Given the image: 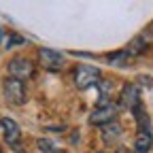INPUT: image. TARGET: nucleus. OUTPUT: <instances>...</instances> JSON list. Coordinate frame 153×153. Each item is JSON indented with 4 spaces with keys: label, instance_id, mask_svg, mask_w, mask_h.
<instances>
[{
    "label": "nucleus",
    "instance_id": "3",
    "mask_svg": "<svg viewBox=\"0 0 153 153\" xmlns=\"http://www.w3.org/2000/svg\"><path fill=\"white\" fill-rule=\"evenodd\" d=\"M7 68H9V74L13 79H17V81L32 79V74H34V64H32V60H28V57H13Z\"/></svg>",
    "mask_w": 153,
    "mask_h": 153
},
{
    "label": "nucleus",
    "instance_id": "6",
    "mask_svg": "<svg viewBox=\"0 0 153 153\" xmlns=\"http://www.w3.org/2000/svg\"><path fill=\"white\" fill-rule=\"evenodd\" d=\"M0 128H2V134H4V140H7V145H17L19 143V138H22V132H19V126L13 121V119H9V117H2L0 119Z\"/></svg>",
    "mask_w": 153,
    "mask_h": 153
},
{
    "label": "nucleus",
    "instance_id": "15",
    "mask_svg": "<svg viewBox=\"0 0 153 153\" xmlns=\"http://www.w3.org/2000/svg\"><path fill=\"white\" fill-rule=\"evenodd\" d=\"M17 145H19V143H17ZM17 145H13V149H15V153H26V151H24V149H19V147H17Z\"/></svg>",
    "mask_w": 153,
    "mask_h": 153
},
{
    "label": "nucleus",
    "instance_id": "12",
    "mask_svg": "<svg viewBox=\"0 0 153 153\" xmlns=\"http://www.w3.org/2000/svg\"><path fill=\"white\" fill-rule=\"evenodd\" d=\"M128 51H117V53H111L108 55V62L111 64H126V60H128Z\"/></svg>",
    "mask_w": 153,
    "mask_h": 153
},
{
    "label": "nucleus",
    "instance_id": "14",
    "mask_svg": "<svg viewBox=\"0 0 153 153\" xmlns=\"http://www.w3.org/2000/svg\"><path fill=\"white\" fill-rule=\"evenodd\" d=\"M9 41H11V43H9L7 47H13V45H22V43H24V38H22V36H17V34H13Z\"/></svg>",
    "mask_w": 153,
    "mask_h": 153
},
{
    "label": "nucleus",
    "instance_id": "11",
    "mask_svg": "<svg viewBox=\"0 0 153 153\" xmlns=\"http://www.w3.org/2000/svg\"><path fill=\"white\" fill-rule=\"evenodd\" d=\"M102 136H104L106 143H113L115 138H119V136H121V128H119L117 123H108V126L102 128Z\"/></svg>",
    "mask_w": 153,
    "mask_h": 153
},
{
    "label": "nucleus",
    "instance_id": "10",
    "mask_svg": "<svg viewBox=\"0 0 153 153\" xmlns=\"http://www.w3.org/2000/svg\"><path fill=\"white\" fill-rule=\"evenodd\" d=\"M132 111H134V117H136V121H138V126H140V132H151V130H149V117H147L143 104H136Z\"/></svg>",
    "mask_w": 153,
    "mask_h": 153
},
{
    "label": "nucleus",
    "instance_id": "13",
    "mask_svg": "<svg viewBox=\"0 0 153 153\" xmlns=\"http://www.w3.org/2000/svg\"><path fill=\"white\" fill-rule=\"evenodd\" d=\"M36 145H38V149H41L43 153H53V151H55V145H53L51 140H45V138H41Z\"/></svg>",
    "mask_w": 153,
    "mask_h": 153
},
{
    "label": "nucleus",
    "instance_id": "7",
    "mask_svg": "<svg viewBox=\"0 0 153 153\" xmlns=\"http://www.w3.org/2000/svg\"><path fill=\"white\" fill-rule=\"evenodd\" d=\"M121 106H128V108H134L136 104H140V89L134 85V83H126L123 89H121V100H119Z\"/></svg>",
    "mask_w": 153,
    "mask_h": 153
},
{
    "label": "nucleus",
    "instance_id": "9",
    "mask_svg": "<svg viewBox=\"0 0 153 153\" xmlns=\"http://www.w3.org/2000/svg\"><path fill=\"white\" fill-rule=\"evenodd\" d=\"M153 145V136L151 132H138L136 134V140H134V151L136 153H147Z\"/></svg>",
    "mask_w": 153,
    "mask_h": 153
},
{
    "label": "nucleus",
    "instance_id": "1",
    "mask_svg": "<svg viewBox=\"0 0 153 153\" xmlns=\"http://www.w3.org/2000/svg\"><path fill=\"white\" fill-rule=\"evenodd\" d=\"M72 81H74L76 89H87L100 81V70L89 64H79L72 72Z\"/></svg>",
    "mask_w": 153,
    "mask_h": 153
},
{
    "label": "nucleus",
    "instance_id": "8",
    "mask_svg": "<svg viewBox=\"0 0 153 153\" xmlns=\"http://www.w3.org/2000/svg\"><path fill=\"white\" fill-rule=\"evenodd\" d=\"M149 49V38L145 36V34H140V36H136V38H134V41L128 45V55L132 57V55H140V53H145Z\"/></svg>",
    "mask_w": 153,
    "mask_h": 153
},
{
    "label": "nucleus",
    "instance_id": "5",
    "mask_svg": "<svg viewBox=\"0 0 153 153\" xmlns=\"http://www.w3.org/2000/svg\"><path fill=\"white\" fill-rule=\"evenodd\" d=\"M115 117H117V106L115 104H104V106H98L96 111H91V115H89V123L91 126H108V123H113L115 121Z\"/></svg>",
    "mask_w": 153,
    "mask_h": 153
},
{
    "label": "nucleus",
    "instance_id": "4",
    "mask_svg": "<svg viewBox=\"0 0 153 153\" xmlns=\"http://www.w3.org/2000/svg\"><path fill=\"white\" fill-rule=\"evenodd\" d=\"M38 64H41L45 70H60L64 66V55L60 51H53V49H38Z\"/></svg>",
    "mask_w": 153,
    "mask_h": 153
},
{
    "label": "nucleus",
    "instance_id": "2",
    "mask_svg": "<svg viewBox=\"0 0 153 153\" xmlns=\"http://www.w3.org/2000/svg\"><path fill=\"white\" fill-rule=\"evenodd\" d=\"M2 89H4L7 102H11V104H24L26 98H28L24 81H17V79H13V76H7V79H4Z\"/></svg>",
    "mask_w": 153,
    "mask_h": 153
}]
</instances>
